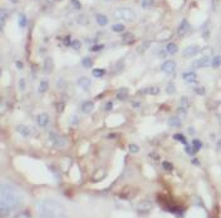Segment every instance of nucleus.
Listing matches in <instances>:
<instances>
[{
	"label": "nucleus",
	"instance_id": "nucleus-1",
	"mask_svg": "<svg viewBox=\"0 0 221 218\" xmlns=\"http://www.w3.org/2000/svg\"><path fill=\"white\" fill-rule=\"evenodd\" d=\"M0 204L10 208L11 211H16L23 204V196L14 186L7 183L0 184Z\"/></svg>",
	"mask_w": 221,
	"mask_h": 218
},
{
	"label": "nucleus",
	"instance_id": "nucleus-2",
	"mask_svg": "<svg viewBox=\"0 0 221 218\" xmlns=\"http://www.w3.org/2000/svg\"><path fill=\"white\" fill-rule=\"evenodd\" d=\"M36 208L39 218H68L63 204L54 199H44L38 203Z\"/></svg>",
	"mask_w": 221,
	"mask_h": 218
},
{
	"label": "nucleus",
	"instance_id": "nucleus-3",
	"mask_svg": "<svg viewBox=\"0 0 221 218\" xmlns=\"http://www.w3.org/2000/svg\"><path fill=\"white\" fill-rule=\"evenodd\" d=\"M113 16L116 19L123 20V21H134L137 19V14L136 11L131 8L127 7H122V8H117L113 11Z\"/></svg>",
	"mask_w": 221,
	"mask_h": 218
},
{
	"label": "nucleus",
	"instance_id": "nucleus-4",
	"mask_svg": "<svg viewBox=\"0 0 221 218\" xmlns=\"http://www.w3.org/2000/svg\"><path fill=\"white\" fill-rule=\"evenodd\" d=\"M211 66V58L210 57H201L200 59H196L192 62L191 68L192 69H202Z\"/></svg>",
	"mask_w": 221,
	"mask_h": 218
},
{
	"label": "nucleus",
	"instance_id": "nucleus-5",
	"mask_svg": "<svg viewBox=\"0 0 221 218\" xmlns=\"http://www.w3.org/2000/svg\"><path fill=\"white\" fill-rule=\"evenodd\" d=\"M49 142L57 148H64L67 144L65 139L62 138L60 136H58L57 133H49Z\"/></svg>",
	"mask_w": 221,
	"mask_h": 218
},
{
	"label": "nucleus",
	"instance_id": "nucleus-6",
	"mask_svg": "<svg viewBox=\"0 0 221 218\" xmlns=\"http://www.w3.org/2000/svg\"><path fill=\"white\" fill-rule=\"evenodd\" d=\"M161 71H163L165 74H174L176 71V63L174 60H166V62L161 65Z\"/></svg>",
	"mask_w": 221,
	"mask_h": 218
},
{
	"label": "nucleus",
	"instance_id": "nucleus-7",
	"mask_svg": "<svg viewBox=\"0 0 221 218\" xmlns=\"http://www.w3.org/2000/svg\"><path fill=\"white\" fill-rule=\"evenodd\" d=\"M152 211V203L150 201H142L137 205V212L141 214H148Z\"/></svg>",
	"mask_w": 221,
	"mask_h": 218
},
{
	"label": "nucleus",
	"instance_id": "nucleus-8",
	"mask_svg": "<svg viewBox=\"0 0 221 218\" xmlns=\"http://www.w3.org/2000/svg\"><path fill=\"white\" fill-rule=\"evenodd\" d=\"M200 48L197 45H190V46H186L185 49L182 50V55L185 58H191V57H195L196 54L200 53Z\"/></svg>",
	"mask_w": 221,
	"mask_h": 218
},
{
	"label": "nucleus",
	"instance_id": "nucleus-9",
	"mask_svg": "<svg viewBox=\"0 0 221 218\" xmlns=\"http://www.w3.org/2000/svg\"><path fill=\"white\" fill-rule=\"evenodd\" d=\"M177 32H179V34L181 36L187 35L190 32H191V25H190V23L186 19H182L181 23L179 24V29H177Z\"/></svg>",
	"mask_w": 221,
	"mask_h": 218
},
{
	"label": "nucleus",
	"instance_id": "nucleus-10",
	"mask_svg": "<svg viewBox=\"0 0 221 218\" xmlns=\"http://www.w3.org/2000/svg\"><path fill=\"white\" fill-rule=\"evenodd\" d=\"M182 79L187 84H194V83L197 82V74H196L194 70H188V71H185L182 74Z\"/></svg>",
	"mask_w": 221,
	"mask_h": 218
},
{
	"label": "nucleus",
	"instance_id": "nucleus-11",
	"mask_svg": "<svg viewBox=\"0 0 221 218\" xmlns=\"http://www.w3.org/2000/svg\"><path fill=\"white\" fill-rule=\"evenodd\" d=\"M16 132L20 133V134H22L23 137H25V138L32 137V136L34 134V130H33L32 127H28V125H24V124L18 125V127H16Z\"/></svg>",
	"mask_w": 221,
	"mask_h": 218
},
{
	"label": "nucleus",
	"instance_id": "nucleus-12",
	"mask_svg": "<svg viewBox=\"0 0 221 218\" xmlns=\"http://www.w3.org/2000/svg\"><path fill=\"white\" fill-rule=\"evenodd\" d=\"M77 85L81 87L83 90H89V88L92 87V79L87 77H81L77 79Z\"/></svg>",
	"mask_w": 221,
	"mask_h": 218
},
{
	"label": "nucleus",
	"instance_id": "nucleus-13",
	"mask_svg": "<svg viewBox=\"0 0 221 218\" xmlns=\"http://www.w3.org/2000/svg\"><path fill=\"white\" fill-rule=\"evenodd\" d=\"M49 116L47 113H40L36 116V124H38L40 128H45V127H48L49 124Z\"/></svg>",
	"mask_w": 221,
	"mask_h": 218
},
{
	"label": "nucleus",
	"instance_id": "nucleus-14",
	"mask_svg": "<svg viewBox=\"0 0 221 218\" xmlns=\"http://www.w3.org/2000/svg\"><path fill=\"white\" fill-rule=\"evenodd\" d=\"M93 110H94V102L85 100L81 104V112L83 114H90Z\"/></svg>",
	"mask_w": 221,
	"mask_h": 218
},
{
	"label": "nucleus",
	"instance_id": "nucleus-15",
	"mask_svg": "<svg viewBox=\"0 0 221 218\" xmlns=\"http://www.w3.org/2000/svg\"><path fill=\"white\" fill-rule=\"evenodd\" d=\"M159 93L158 87H147L139 90V94H151V95H157Z\"/></svg>",
	"mask_w": 221,
	"mask_h": 218
},
{
	"label": "nucleus",
	"instance_id": "nucleus-16",
	"mask_svg": "<svg viewBox=\"0 0 221 218\" xmlns=\"http://www.w3.org/2000/svg\"><path fill=\"white\" fill-rule=\"evenodd\" d=\"M128 94H130V92H128L127 88H121V89H118L117 94H116V98L118 100H126L128 98Z\"/></svg>",
	"mask_w": 221,
	"mask_h": 218
},
{
	"label": "nucleus",
	"instance_id": "nucleus-17",
	"mask_svg": "<svg viewBox=\"0 0 221 218\" xmlns=\"http://www.w3.org/2000/svg\"><path fill=\"white\" fill-rule=\"evenodd\" d=\"M167 124H168L170 127H174V128H179V127L182 125V120H181L179 117H171V118L168 119Z\"/></svg>",
	"mask_w": 221,
	"mask_h": 218
},
{
	"label": "nucleus",
	"instance_id": "nucleus-18",
	"mask_svg": "<svg viewBox=\"0 0 221 218\" xmlns=\"http://www.w3.org/2000/svg\"><path fill=\"white\" fill-rule=\"evenodd\" d=\"M96 21H97L98 25L106 27L107 24H108V18L104 15V14H97V15H96Z\"/></svg>",
	"mask_w": 221,
	"mask_h": 218
},
{
	"label": "nucleus",
	"instance_id": "nucleus-19",
	"mask_svg": "<svg viewBox=\"0 0 221 218\" xmlns=\"http://www.w3.org/2000/svg\"><path fill=\"white\" fill-rule=\"evenodd\" d=\"M179 52V46H177L175 43H168L167 46H166V53L170 54V55H174Z\"/></svg>",
	"mask_w": 221,
	"mask_h": 218
},
{
	"label": "nucleus",
	"instance_id": "nucleus-20",
	"mask_svg": "<svg viewBox=\"0 0 221 218\" xmlns=\"http://www.w3.org/2000/svg\"><path fill=\"white\" fill-rule=\"evenodd\" d=\"M48 89H49V83H48V80H47V79H43V80H40V83H39V87H38V92L43 94V93H45Z\"/></svg>",
	"mask_w": 221,
	"mask_h": 218
},
{
	"label": "nucleus",
	"instance_id": "nucleus-21",
	"mask_svg": "<svg viewBox=\"0 0 221 218\" xmlns=\"http://www.w3.org/2000/svg\"><path fill=\"white\" fill-rule=\"evenodd\" d=\"M221 65V55H214L211 58V66L214 69H217Z\"/></svg>",
	"mask_w": 221,
	"mask_h": 218
},
{
	"label": "nucleus",
	"instance_id": "nucleus-22",
	"mask_svg": "<svg viewBox=\"0 0 221 218\" xmlns=\"http://www.w3.org/2000/svg\"><path fill=\"white\" fill-rule=\"evenodd\" d=\"M104 74H106V69H103V68H96L92 70V75L94 78H102L104 77Z\"/></svg>",
	"mask_w": 221,
	"mask_h": 218
},
{
	"label": "nucleus",
	"instance_id": "nucleus-23",
	"mask_svg": "<svg viewBox=\"0 0 221 218\" xmlns=\"http://www.w3.org/2000/svg\"><path fill=\"white\" fill-rule=\"evenodd\" d=\"M11 213H13V211H11L10 208L5 207V205H1L0 204V217H8L10 216Z\"/></svg>",
	"mask_w": 221,
	"mask_h": 218
},
{
	"label": "nucleus",
	"instance_id": "nucleus-24",
	"mask_svg": "<svg viewBox=\"0 0 221 218\" xmlns=\"http://www.w3.org/2000/svg\"><path fill=\"white\" fill-rule=\"evenodd\" d=\"M44 70L47 73L53 70V60H52V58H47L44 60Z\"/></svg>",
	"mask_w": 221,
	"mask_h": 218
},
{
	"label": "nucleus",
	"instance_id": "nucleus-25",
	"mask_svg": "<svg viewBox=\"0 0 221 218\" xmlns=\"http://www.w3.org/2000/svg\"><path fill=\"white\" fill-rule=\"evenodd\" d=\"M92 65H93V60H92L90 58H83L82 59V66L85 69H90Z\"/></svg>",
	"mask_w": 221,
	"mask_h": 218
},
{
	"label": "nucleus",
	"instance_id": "nucleus-26",
	"mask_svg": "<svg viewBox=\"0 0 221 218\" xmlns=\"http://www.w3.org/2000/svg\"><path fill=\"white\" fill-rule=\"evenodd\" d=\"M153 4H155V0H142L141 1V7H142V9L147 10V9H151Z\"/></svg>",
	"mask_w": 221,
	"mask_h": 218
},
{
	"label": "nucleus",
	"instance_id": "nucleus-27",
	"mask_svg": "<svg viewBox=\"0 0 221 218\" xmlns=\"http://www.w3.org/2000/svg\"><path fill=\"white\" fill-rule=\"evenodd\" d=\"M125 29H126V27L123 24H114V25H112V32H114V33H123Z\"/></svg>",
	"mask_w": 221,
	"mask_h": 218
},
{
	"label": "nucleus",
	"instance_id": "nucleus-28",
	"mask_svg": "<svg viewBox=\"0 0 221 218\" xmlns=\"http://www.w3.org/2000/svg\"><path fill=\"white\" fill-rule=\"evenodd\" d=\"M166 93L170 94V95H174L176 93V87L174 83H168L167 85H166Z\"/></svg>",
	"mask_w": 221,
	"mask_h": 218
},
{
	"label": "nucleus",
	"instance_id": "nucleus-29",
	"mask_svg": "<svg viewBox=\"0 0 221 218\" xmlns=\"http://www.w3.org/2000/svg\"><path fill=\"white\" fill-rule=\"evenodd\" d=\"M18 23H19V27H20V28H25L27 24H28L27 16L24 15V14H20V15H19V19H18Z\"/></svg>",
	"mask_w": 221,
	"mask_h": 218
},
{
	"label": "nucleus",
	"instance_id": "nucleus-30",
	"mask_svg": "<svg viewBox=\"0 0 221 218\" xmlns=\"http://www.w3.org/2000/svg\"><path fill=\"white\" fill-rule=\"evenodd\" d=\"M188 105H190V99H188V96H186V95L181 96V99H180V107L187 109Z\"/></svg>",
	"mask_w": 221,
	"mask_h": 218
},
{
	"label": "nucleus",
	"instance_id": "nucleus-31",
	"mask_svg": "<svg viewBox=\"0 0 221 218\" xmlns=\"http://www.w3.org/2000/svg\"><path fill=\"white\" fill-rule=\"evenodd\" d=\"M174 139H175V141H177V142H181L182 144H186V143H187L185 136H183V134H180V133H176V134H174Z\"/></svg>",
	"mask_w": 221,
	"mask_h": 218
},
{
	"label": "nucleus",
	"instance_id": "nucleus-32",
	"mask_svg": "<svg viewBox=\"0 0 221 218\" xmlns=\"http://www.w3.org/2000/svg\"><path fill=\"white\" fill-rule=\"evenodd\" d=\"M69 46L72 48V49H74V50H79V49H81V46H82V43L79 40L74 39V40L70 41V45Z\"/></svg>",
	"mask_w": 221,
	"mask_h": 218
},
{
	"label": "nucleus",
	"instance_id": "nucleus-33",
	"mask_svg": "<svg viewBox=\"0 0 221 218\" xmlns=\"http://www.w3.org/2000/svg\"><path fill=\"white\" fill-rule=\"evenodd\" d=\"M191 145H192V148L196 150V152L202 148V143H201V141H199V139H194V141L191 142Z\"/></svg>",
	"mask_w": 221,
	"mask_h": 218
},
{
	"label": "nucleus",
	"instance_id": "nucleus-34",
	"mask_svg": "<svg viewBox=\"0 0 221 218\" xmlns=\"http://www.w3.org/2000/svg\"><path fill=\"white\" fill-rule=\"evenodd\" d=\"M177 113H179V118L182 119V118H185L186 117V114H187V109L186 108H182V107H179V110H177Z\"/></svg>",
	"mask_w": 221,
	"mask_h": 218
},
{
	"label": "nucleus",
	"instance_id": "nucleus-35",
	"mask_svg": "<svg viewBox=\"0 0 221 218\" xmlns=\"http://www.w3.org/2000/svg\"><path fill=\"white\" fill-rule=\"evenodd\" d=\"M15 218H32V214L27 211H23V212H20V213H18L15 216Z\"/></svg>",
	"mask_w": 221,
	"mask_h": 218
},
{
	"label": "nucleus",
	"instance_id": "nucleus-36",
	"mask_svg": "<svg viewBox=\"0 0 221 218\" xmlns=\"http://www.w3.org/2000/svg\"><path fill=\"white\" fill-rule=\"evenodd\" d=\"M194 92L197 94V95H205V94H206V89H205L204 87H196V88L194 89Z\"/></svg>",
	"mask_w": 221,
	"mask_h": 218
},
{
	"label": "nucleus",
	"instance_id": "nucleus-37",
	"mask_svg": "<svg viewBox=\"0 0 221 218\" xmlns=\"http://www.w3.org/2000/svg\"><path fill=\"white\" fill-rule=\"evenodd\" d=\"M128 149H130L131 153H134V154L139 152V147L137 144H130V145H128Z\"/></svg>",
	"mask_w": 221,
	"mask_h": 218
},
{
	"label": "nucleus",
	"instance_id": "nucleus-38",
	"mask_svg": "<svg viewBox=\"0 0 221 218\" xmlns=\"http://www.w3.org/2000/svg\"><path fill=\"white\" fill-rule=\"evenodd\" d=\"M8 15H9V13L5 9H0V19H1L3 21L4 20H7V18H8Z\"/></svg>",
	"mask_w": 221,
	"mask_h": 218
},
{
	"label": "nucleus",
	"instance_id": "nucleus-39",
	"mask_svg": "<svg viewBox=\"0 0 221 218\" xmlns=\"http://www.w3.org/2000/svg\"><path fill=\"white\" fill-rule=\"evenodd\" d=\"M162 167H163L165 171H171V169H172V164H171L170 162H167V161L162 162Z\"/></svg>",
	"mask_w": 221,
	"mask_h": 218
},
{
	"label": "nucleus",
	"instance_id": "nucleus-40",
	"mask_svg": "<svg viewBox=\"0 0 221 218\" xmlns=\"http://www.w3.org/2000/svg\"><path fill=\"white\" fill-rule=\"evenodd\" d=\"M104 48V45H93V46H90V52H99V50H102Z\"/></svg>",
	"mask_w": 221,
	"mask_h": 218
},
{
	"label": "nucleus",
	"instance_id": "nucleus-41",
	"mask_svg": "<svg viewBox=\"0 0 221 218\" xmlns=\"http://www.w3.org/2000/svg\"><path fill=\"white\" fill-rule=\"evenodd\" d=\"M18 85H19V89L22 90V92H24V90H25V80L22 78V79L19 80V83H18Z\"/></svg>",
	"mask_w": 221,
	"mask_h": 218
},
{
	"label": "nucleus",
	"instance_id": "nucleus-42",
	"mask_svg": "<svg viewBox=\"0 0 221 218\" xmlns=\"http://www.w3.org/2000/svg\"><path fill=\"white\" fill-rule=\"evenodd\" d=\"M186 153L190 154V155H194L196 153V150L192 148V145H191V147H188V145H187V147H186Z\"/></svg>",
	"mask_w": 221,
	"mask_h": 218
},
{
	"label": "nucleus",
	"instance_id": "nucleus-43",
	"mask_svg": "<svg viewBox=\"0 0 221 218\" xmlns=\"http://www.w3.org/2000/svg\"><path fill=\"white\" fill-rule=\"evenodd\" d=\"M70 1H72V4L76 7V9H82V5H81V3H79L78 0H70Z\"/></svg>",
	"mask_w": 221,
	"mask_h": 218
},
{
	"label": "nucleus",
	"instance_id": "nucleus-44",
	"mask_svg": "<svg viewBox=\"0 0 221 218\" xmlns=\"http://www.w3.org/2000/svg\"><path fill=\"white\" fill-rule=\"evenodd\" d=\"M112 108H113V103H112V102H108L107 104H106V107H104V109H106L107 112H109Z\"/></svg>",
	"mask_w": 221,
	"mask_h": 218
},
{
	"label": "nucleus",
	"instance_id": "nucleus-45",
	"mask_svg": "<svg viewBox=\"0 0 221 218\" xmlns=\"http://www.w3.org/2000/svg\"><path fill=\"white\" fill-rule=\"evenodd\" d=\"M70 36H67V38H65V40H64V44L65 45H70Z\"/></svg>",
	"mask_w": 221,
	"mask_h": 218
},
{
	"label": "nucleus",
	"instance_id": "nucleus-46",
	"mask_svg": "<svg viewBox=\"0 0 221 218\" xmlns=\"http://www.w3.org/2000/svg\"><path fill=\"white\" fill-rule=\"evenodd\" d=\"M188 133H190V134H195V128H194V127H188Z\"/></svg>",
	"mask_w": 221,
	"mask_h": 218
},
{
	"label": "nucleus",
	"instance_id": "nucleus-47",
	"mask_svg": "<svg viewBox=\"0 0 221 218\" xmlns=\"http://www.w3.org/2000/svg\"><path fill=\"white\" fill-rule=\"evenodd\" d=\"M216 148H217V150H221V139H219V141H217V143H216Z\"/></svg>",
	"mask_w": 221,
	"mask_h": 218
},
{
	"label": "nucleus",
	"instance_id": "nucleus-48",
	"mask_svg": "<svg viewBox=\"0 0 221 218\" xmlns=\"http://www.w3.org/2000/svg\"><path fill=\"white\" fill-rule=\"evenodd\" d=\"M16 68L18 69H23V63L22 62H16Z\"/></svg>",
	"mask_w": 221,
	"mask_h": 218
},
{
	"label": "nucleus",
	"instance_id": "nucleus-49",
	"mask_svg": "<svg viewBox=\"0 0 221 218\" xmlns=\"http://www.w3.org/2000/svg\"><path fill=\"white\" fill-rule=\"evenodd\" d=\"M10 1L13 3V4H16V3H18V0H10Z\"/></svg>",
	"mask_w": 221,
	"mask_h": 218
},
{
	"label": "nucleus",
	"instance_id": "nucleus-50",
	"mask_svg": "<svg viewBox=\"0 0 221 218\" xmlns=\"http://www.w3.org/2000/svg\"><path fill=\"white\" fill-rule=\"evenodd\" d=\"M1 30H3V24L0 23V32H1Z\"/></svg>",
	"mask_w": 221,
	"mask_h": 218
},
{
	"label": "nucleus",
	"instance_id": "nucleus-51",
	"mask_svg": "<svg viewBox=\"0 0 221 218\" xmlns=\"http://www.w3.org/2000/svg\"><path fill=\"white\" fill-rule=\"evenodd\" d=\"M0 75H1V69H0Z\"/></svg>",
	"mask_w": 221,
	"mask_h": 218
}]
</instances>
